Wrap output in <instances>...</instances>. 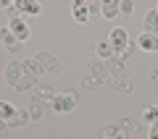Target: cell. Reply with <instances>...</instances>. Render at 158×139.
Instances as JSON below:
<instances>
[{
	"mask_svg": "<svg viewBox=\"0 0 158 139\" xmlns=\"http://www.w3.org/2000/svg\"><path fill=\"white\" fill-rule=\"evenodd\" d=\"M77 100H79L77 92H58V95L53 97L50 108H53V113H61V116H66V113H71V110H74Z\"/></svg>",
	"mask_w": 158,
	"mask_h": 139,
	"instance_id": "6da1fadb",
	"label": "cell"
},
{
	"mask_svg": "<svg viewBox=\"0 0 158 139\" xmlns=\"http://www.w3.org/2000/svg\"><path fill=\"white\" fill-rule=\"evenodd\" d=\"M0 42H3V47H6L8 53H11V55H19V53L24 50V42H19L16 37H13V32L8 26H3L0 29Z\"/></svg>",
	"mask_w": 158,
	"mask_h": 139,
	"instance_id": "7a4b0ae2",
	"label": "cell"
},
{
	"mask_svg": "<svg viewBox=\"0 0 158 139\" xmlns=\"http://www.w3.org/2000/svg\"><path fill=\"white\" fill-rule=\"evenodd\" d=\"M34 58H37V63L42 66L45 73H61V63H58V58L53 53H37Z\"/></svg>",
	"mask_w": 158,
	"mask_h": 139,
	"instance_id": "3957f363",
	"label": "cell"
},
{
	"mask_svg": "<svg viewBox=\"0 0 158 139\" xmlns=\"http://www.w3.org/2000/svg\"><path fill=\"white\" fill-rule=\"evenodd\" d=\"M137 47L140 50H145V53H158V34H150V32H142V34H137Z\"/></svg>",
	"mask_w": 158,
	"mask_h": 139,
	"instance_id": "277c9868",
	"label": "cell"
},
{
	"mask_svg": "<svg viewBox=\"0 0 158 139\" xmlns=\"http://www.w3.org/2000/svg\"><path fill=\"white\" fill-rule=\"evenodd\" d=\"M8 29L13 32V37H16L19 42H27L29 34H32L29 32V24L24 21V18H11V21H8Z\"/></svg>",
	"mask_w": 158,
	"mask_h": 139,
	"instance_id": "5b68a950",
	"label": "cell"
},
{
	"mask_svg": "<svg viewBox=\"0 0 158 139\" xmlns=\"http://www.w3.org/2000/svg\"><path fill=\"white\" fill-rule=\"evenodd\" d=\"M108 42H111V47L113 50H124V45L129 42V34H127V29L124 26H116V29H111V34H108Z\"/></svg>",
	"mask_w": 158,
	"mask_h": 139,
	"instance_id": "8992f818",
	"label": "cell"
},
{
	"mask_svg": "<svg viewBox=\"0 0 158 139\" xmlns=\"http://www.w3.org/2000/svg\"><path fill=\"white\" fill-rule=\"evenodd\" d=\"M3 76H6V84L16 87V81L24 76V71H21V61H11V63L6 66V71H3Z\"/></svg>",
	"mask_w": 158,
	"mask_h": 139,
	"instance_id": "52a82bcc",
	"label": "cell"
},
{
	"mask_svg": "<svg viewBox=\"0 0 158 139\" xmlns=\"http://www.w3.org/2000/svg\"><path fill=\"white\" fill-rule=\"evenodd\" d=\"M71 16H74V21H77V24H87L92 13L87 11V3L79 0V3H74V6H71Z\"/></svg>",
	"mask_w": 158,
	"mask_h": 139,
	"instance_id": "ba28073f",
	"label": "cell"
},
{
	"mask_svg": "<svg viewBox=\"0 0 158 139\" xmlns=\"http://www.w3.org/2000/svg\"><path fill=\"white\" fill-rule=\"evenodd\" d=\"M32 97H34V100H40V102H45V105H50L53 97H56V92H53L50 87H45V84H37L34 92H32Z\"/></svg>",
	"mask_w": 158,
	"mask_h": 139,
	"instance_id": "9c48e42d",
	"label": "cell"
},
{
	"mask_svg": "<svg viewBox=\"0 0 158 139\" xmlns=\"http://www.w3.org/2000/svg\"><path fill=\"white\" fill-rule=\"evenodd\" d=\"M27 123H29L27 108H16V113L8 118V126H11V129H21V126H27Z\"/></svg>",
	"mask_w": 158,
	"mask_h": 139,
	"instance_id": "30bf717a",
	"label": "cell"
},
{
	"mask_svg": "<svg viewBox=\"0 0 158 139\" xmlns=\"http://www.w3.org/2000/svg\"><path fill=\"white\" fill-rule=\"evenodd\" d=\"M16 8L21 13H27V16H37L42 11V6H40L37 0H16Z\"/></svg>",
	"mask_w": 158,
	"mask_h": 139,
	"instance_id": "8fae6325",
	"label": "cell"
},
{
	"mask_svg": "<svg viewBox=\"0 0 158 139\" xmlns=\"http://www.w3.org/2000/svg\"><path fill=\"white\" fill-rule=\"evenodd\" d=\"M21 71L27 73V76H34V79H37L40 73H45L42 66L37 63V58H27V61H21Z\"/></svg>",
	"mask_w": 158,
	"mask_h": 139,
	"instance_id": "7c38bea8",
	"label": "cell"
},
{
	"mask_svg": "<svg viewBox=\"0 0 158 139\" xmlns=\"http://www.w3.org/2000/svg\"><path fill=\"white\" fill-rule=\"evenodd\" d=\"M27 113H29V121H40V118L45 116V102H40L32 97V102L27 105Z\"/></svg>",
	"mask_w": 158,
	"mask_h": 139,
	"instance_id": "4fadbf2b",
	"label": "cell"
},
{
	"mask_svg": "<svg viewBox=\"0 0 158 139\" xmlns=\"http://www.w3.org/2000/svg\"><path fill=\"white\" fill-rule=\"evenodd\" d=\"M34 87H37V79H34V76H27V73H24V76L16 81V87H13V89L27 95V92H34Z\"/></svg>",
	"mask_w": 158,
	"mask_h": 139,
	"instance_id": "5bb4252c",
	"label": "cell"
},
{
	"mask_svg": "<svg viewBox=\"0 0 158 139\" xmlns=\"http://www.w3.org/2000/svg\"><path fill=\"white\" fill-rule=\"evenodd\" d=\"M87 73H92V76H98V79H106V76H108V68H106V63L98 58V61H90V63H87Z\"/></svg>",
	"mask_w": 158,
	"mask_h": 139,
	"instance_id": "9a60e30c",
	"label": "cell"
},
{
	"mask_svg": "<svg viewBox=\"0 0 158 139\" xmlns=\"http://www.w3.org/2000/svg\"><path fill=\"white\" fill-rule=\"evenodd\" d=\"M100 13L106 18H116L118 16V0H103L100 3Z\"/></svg>",
	"mask_w": 158,
	"mask_h": 139,
	"instance_id": "2e32d148",
	"label": "cell"
},
{
	"mask_svg": "<svg viewBox=\"0 0 158 139\" xmlns=\"http://www.w3.org/2000/svg\"><path fill=\"white\" fill-rule=\"evenodd\" d=\"M111 87L116 89V92H124V95L132 92V81L124 76V73H121V76H111Z\"/></svg>",
	"mask_w": 158,
	"mask_h": 139,
	"instance_id": "e0dca14e",
	"label": "cell"
},
{
	"mask_svg": "<svg viewBox=\"0 0 158 139\" xmlns=\"http://www.w3.org/2000/svg\"><path fill=\"white\" fill-rule=\"evenodd\" d=\"M113 55H116V50L111 47V42H108V39H103V42H98V58H100L103 63H106V61H111Z\"/></svg>",
	"mask_w": 158,
	"mask_h": 139,
	"instance_id": "ac0fdd59",
	"label": "cell"
},
{
	"mask_svg": "<svg viewBox=\"0 0 158 139\" xmlns=\"http://www.w3.org/2000/svg\"><path fill=\"white\" fill-rule=\"evenodd\" d=\"M145 32L158 34V11L156 8H150V11L145 13Z\"/></svg>",
	"mask_w": 158,
	"mask_h": 139,
	"instance_id": "d6986e66",
	"label": "cell"
},
{
	"mask_svg": "<svg viewBox=\"0 0 158 139\" xmlns=\"http://www.w3.org/2000/svg\"><path fill=\"white\" fill-rule=\"evenodd\" d=\"M106 68L111 71V76H121V73H124V61L113 55L111 61H106Z\"/></svg>",
	"mask_w": 158,
	"mask_h": 139,
	"instance_id": "ffe728a7",
	"label": "cell"
},
{
	"mask_svg": "<svg viewBox=\"0 0 158 139\" xmlns=\"http://www.w3.org/2000/svg\"><path fill=\"white\" fill-rule=\"evenodd\" d=\"M142 121H145L148 126H153V123H158V105H148L145 110H142Z\"/></svg>",
	"mask_w": 158,
	"mask_h": 139,
	"instance_id": "44dd1931",
	"label": "cell"
},
{
	"mask_svg": "<svg viewBox=\"0 0 158 139\" xmlns=\"http://www.w3.org/2000/svg\"><path fill=\"white\" fill-rule=\"evenodd\" d=\"M113 126H116L118 131H127V134L135 131V121H132V118H118V121H113Z\"/></svg>",
	"mask_w": 158,
	"mask_h": 139,
	"instance_id": "7402d4cb",
	"label": "cell"
},
{
	"mask_svg": "<svg viewBox=\"0 0 158 139\" xmlns=\"http://www.w3.org/2000/svg\"><path fill=\"white\" fill-rule=\"evenodd\" d=\"M103 84V79H98V76H92V73H87L85 79H82V87L85 89H98Z\"/></svg>",
	"mask_w": 158,
	"mask_h": 139,
	"instance_id": "603a6c76",
	"label": "cell"
},
{
	"mask_svg": "<svg viewBox=\"0 0 158 139\" xmlns=\"http://www.w3.org/2000/svg\"><path fill=\"white\" fill-rule=\"evenodd\" d=\"M13 113H16V108H13L11 102H6V100H0V118H3V121H8V118H11Z\"/></svg>",
	"mask_w": 158,
	"mask_h": 139,
	"instance_id": "cb8c5ba5",
	"label": "cell"
},
{
	"mask_svg": "<svg viewBox=\"0 0 158 139\" xmlns=\"http://www.w3.org/2000/svg\"><path fill=\"white\" fill-rule=\"evenodd\" d=\"M135 47H137V42H135V39H129V42L124 45V50H118V53H116V58H121V61H124V58H129L132 53H135Z\"/></svg>",
	"mask_w": 158,
	"mask_h": 139,
	"instance_id": "d4e9b609",
	"label": "cell"
},
{
	"mask_svg": "<svg viewBox=\"0 0 158 139\" xmlns=\"http://www.w3.org/2000/svg\"><path fill=\"white\" fill-rule=\"evenodd\" d=\"M132 11H135V3H132V0H121V3H118V13H124V16H129Z\"/></svg>",
	"mask_w": 158,
	"mask_h": 139,
	"instance_id": "484cf974",
	"label": "cell"
},
{
	"mask_svg": "<svg viewBox=\"0 0 158 139\" xmlns=\"http://www.w3.org/2000/svg\"><path fill=\"white\" fill-rule=\"evenodd\" d=\"M116 134H118V129L113 126V123H108V126H106V129L100 131V139H113Z\"/></svg>",
	"mask_w": 158,
	"mask_h": 139,
	"instance_id": "4316f807",
	"label": "cell"
},
{
	"mask_svg": "<svg viewBox=\"0 0 158 139\" xmlns=\"http://www.w3.org/2000/svg\"><path fill=\"white\" fill-rule=\"evenodd\" d=\"M8 134H11V126H8V121L0 118V137H8Z\"/></svg>",
	"mask_w": 158,
	"mask_h": 139,
	"instance_id": "83f0119b",
	"label": "cell"
},
{
	"mask_svg": "<svg viewBox=\"0 0 158 139\" xmlns=\"http://www.w3.org/2000/svg\"><path fill=\"white\" fill-rule=\"evenodd\" d=\"M148 139H158V123L148 126Z\"/></svg>",
	"mask_w": 158,
	"mask_h": 139,
	"instance_id": "f1b7e54d",
	"label": "cell"
},
{
	"mask_svg": "<svg viewBox=\"0 0 158 139\" xmlns=\"http://www.w3.org/2000/svg\"><path fill=\"white\" fill-rule=\"evenodd\" d=\"M87 11H90L92 16H95V13H100V3H98V0H95V3H87Z\"/></svg>",
	"mask_w": 158,
	"mask_h": 139,
	"instance_id": "f546056e",
	"label": "cell"
},
{
	"mask_svg": "<svg viewBox=\"0 0 158 139\" xmlns=\"http://www.w3.org/2000/svg\"><path fill=\"white\" fill-rule=\"evenodd\" d=\"M113 139H129V134H127V131H118V134H116Z\"/></svg>",
	"mask_w": 158,
	"mask_h": 139,
	"instance_id": "4dcf8cb0",
	"label": "cell"
},
{
	"mask_svg": "<svg viewBox=\"0 0 158 139\" xmlns=\"http://www.w3.org/2000/svg\"><path fill=\"white\" fill-rule=\"evenodd\" d=\"M11 6H13V3H8V0H0V8H6V11H8Z\"/></svg>",
	"mask_w": 158,
	"mask_h": 139,
	"instance_id": "1f68e13d",
	"label": "cell"
},
{
	"mask_svg": "<svg viewBox=\"0 0 158 139\" xmlns=\"http://www.w3.org/2000/svg\"><path fill=\"white\" fill-rule=\"evenodd\" d=\"M150 79H153V81H158V68H156V71L150 73Z\"/></svg>",
	"mask_w": 158,
	"mask_h": 139,
	"instance_id": "d6a6232c",
	"label": "cell"
},
{
	"mask_svg": "<svg viewBox=\"0 0 158 139\" xmlns=\"http://www.w3.org/2000/svg\"><path fill=\"white\" fill-rule=\"evenodd\" d=\"M156 11H158V6H156Z\"/></svg>",
	"mask_w": 158,
	"mask_h": 139,
	"instance_id": "836d02e7",
	"label": "cell"
}]
</instances>
